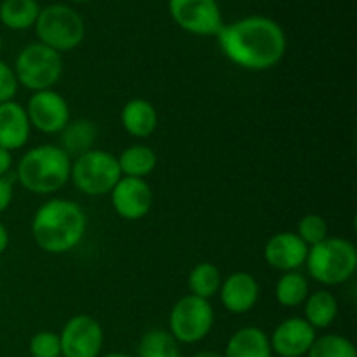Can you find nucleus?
Instances as JSON below:
<instances>
[{
    "label": "nucleus",
    "instance_id": "1",
    "mask_svg": "<svg viewBox=\"0 0 357 357\" xmlns=\"http://www.w3.org/2000/svg\"><path fill=\"white\" fill-rule=\"evenodd\" d=\"M216 37L223 56L236 66L250 72L274 68L288 49L281 24L265 16H248L223 24Z\"/></svg>",
    "mask_w": 357,
    "mask_h": 357
},
{
    "label": "nucleus",
    "instance_id": "2",
    "mask_svg": "<svg viewBox=\"0 0 357 357\" xmlns=\"http://www.w3.org/2000/svg\"><path fill=\"white\" fill-rule=\"evenodd\" d=\"M87 230V215L79 202L51 197L31 218V237L44 253L65 255L82 243Z\"/></svg>",
    "mask_w": 357,
    "mask_h": 357
},
{
    "label": "nucleus",
    "instance_id": "3",
    "mask_svg": "<svg viewBox=\"0 0 357 357\" xmlns=\"http://www.w3.org/2000/svg\"><path fill=\"white\" fill-rule=\"evenodd\" d=\"M72 157L59 145L45 143L26 150L14 166L16 181L35 195L58 194L68 185Z\"/></svg>",
    "mask_w": 357,
    "mask_h": 357
},
{
    "label": "nucleus",
    "instance_id": "4",
    "mask_svg": "<svg viewBox=\"0 0 357 357\" xmlns=\"http://www.w3.org/2000/svg\"><path fill=\"white\" fill-rule=\"evenodd\" d=\"M305 267L307 274L321 286H340L354 278L357 250L349 239L330 236L309 248Z\"/></svg>",
    "mask_w": 357,
    "mask_h": 357
},
{
    "label": "nucleus",
    "instance_id": "5",
    "mask_svg": "<svg viewBox=\"0 0 357 357\" xmlns=\"http://www.w3.org/2000/svg\"><path fill=\"white\" fill-rule=\"evenodd\" d=\"M63 68V56L40 42L21 49L13 66L17 84L31 93L54 89L56 84L61 80Z\"/></svg>",
    "mask_w": 357,
    "mask_h": 357
},
{
    "label": "nucleus",
    "instance_id": "6",
    "mask_svg": "<svg viewBox=\"0 0 357 357\" xmlns=\"http://www.w3.org/2000/svg\"><path fill=\"white\" fill-rule=\"evenodd\" d=\"M121 178L117 155L107 150L93 149L72 160L70 181L80 194L89 197L110 195Z\"/></svg>",
    "mask_w": 357,
    "mask_h": 357
},
{
    "label": "nucleus",
    "instance_id": "7",
    "mask_svg": "<svg viewBox=\"0 0 357 357\" xmlns=\"http://www.w3.org/2000/svg\"><path fill=\"white\" fill-rule=\"evenodd\" d=\"M35 31L40 44L63 54L82 44L86 24L75 9L63 3H52L40 9L35 21Z\"/></svg>",
    "mask_w": 357,
    "mask_h": 357
},
{
    "label": "nucleus",
    "instance_id": "8",
    "mask_svg": "<svg viewBox=\"0 0 357 357\" xmlns=\"http://www.w3.org/2000/svg\"><path fill=\"white\" fill-rule=\"evenodd\" d=\"M167 326V331L178 344H199L215 326V309L209 300L188 293L171 307Z\"/></svg>",
    "mask_w": 357,
    "mask_h": 357
},
{
    "label": "nucleus",
    "instance_id": "9",
    "mask_svg": "<svg viewBox=\"0 0 357 357\" xmlns=\"http://www.w3.org/2000/svg\"><path fill=\"white\" fill-rule=\"evenodd\" d=\"M58 335L61 357H100L103 352V326L89 314L72 316Z\"/></svg>",
    "mask_w": 357,
    "mask_h": 357
},
{
    "label": "nucleus",
    "instance_id": "10",
    "mask_svg": "<svg viewBox=\"0 0 357 357\" xmlns=\"http://www.w3.org/2000/svg\"><path fill=\"white\" fill-rule=\"evenodd\" d=\"M169 14L181 30L201 37H216L223 28L216 0H169Z\"/></svg>",
    "mask_w": 357,
    "mask_h": 357
},
{
    "label": "nucleus",
    "instance_id": "11",
    "mask_svg": "<svg viewBox=\"0 0 357 357\" xmlns=\"http://www.w3.org/2000/svg\"><path fill=\"white\" fill-rule=\"evenodd\" d=\"M24 110L31 129L42 135H59L72 121L68 101L54 89L37 91L31 94Z\"/></svg>",
    "mask_w": 357,
    "mask_h": 357
},
{
    "label": "nucleus",
    "instance_id": "12",
    "mask_svg": "<svg viewBox=\"0 0 357 357\" xmlns=\"http://www.w3.org/2000/svg\"><path fill=\"white\" fill-rule=\"evenodd\" d=\"M114 211L128 222L145 218L153 204V192L149 181L142 178L122 176L110 192Z\"/></svg>",
    "mask_w": 357,
    "mask_h": 357
},
{
    "label": "nucleus",
    "instance_id": "13",
    "mask_svg": "<svg viewBox=\"0 0 357 357\" xmlns=\"http://www.w3.org/2000/svg\"><path fill=\"white\" fill-rule=\"evenodd\" d=\"M317 331L303 317H288L275 326L268 337L272 352L279 357H303L309 354Z\"/></svg>",
    "mask_w": 357,
    "mask_h": 357
},
{
    "label": "nucleus",
    "instance_id": "14",
    "mask_svg": "<svg viewBox=\"0 0 357 357\" xmlns=\"http://www.w3.org/2000/svg\"><path fill=\"white\" fill-rule=\"evenodd\" d=\"M218 295L227 312L241 316L257 307L260 300V284L253 274L237 271L223 279Z\"/></svg>",
    "mask_w": 357,
    "mask_h": 357
},
{
    "label": "nucleus",
    "instance_id": "15",
    "mask_svg": "<svg viewBox=\"0 0 357 357\" xmlns=\"http://www.w3.org/2000/svg\"><path fill=\"white\" fill-rule=\"evenodd\" d=\"M309 246L295 232H278L265 243L264 258L279 272L300 271L305 265Z\"/></svg>",
    "mask_w": 357,
    "mask_h": 357
},
{
    "label": "nucleus",
    "instance_id": "16",
    "mask_svg": "<svg viewBox=\"0 0 357 357\" xmlns=\"http://www.w3.org/2000/svg\"><path fill=\"white\" fill-rule=\"evenodd\" d=\"M31 135V126L26 110L16 100L0 105V146L16 152L26 146Z\"/></svg>",
    "mask_w": 357,
    "mask_h": 357
},
{
    "label": "nucleus",
    "instance_id": "17",
    "mask_svg": "<svg viewBox=\"0 0 357 357\" xmlns=\"http://www.w3.org/2000/svg\"><path fill=\"white\" fill-rule=\"evenodd\" d=\"M121 124L129 136L145 139L155 132L159 126V114L149 100L132 98L122 107Z\"/></svg>",
    "mask_w": 357,
    "mask_h": 357
},
{
    "label": "nucleus",
    "instance_id": "18",
    "mask_svg": "<svg viewBox=\"0 0 357 357\" xmlns=\"http://www.w3.org/2000/svg\"><path fill=\"white\" fill-rule=\"evenodd\" d=\"M223 357H274L268 335L258 326L239 328L225 345Z\"/></svg>",
    "mask_w": 357,
    "mask_h": 357
},
{
    "label": "nucleus",
    "instance_id": "19",
    "mask_svg": "<svg viewBox=\"0 0 357 357\" xmlns=\"http://www.w3.org/2000/svg\"><path fill=\"white\" fill-rule=\"evenodd\" d=\"M303 319L314 328V330H326L335 323L338 316V300L330 289H317L309 293L303 302Z\"/></svg>",
    "mask_w": 357,
    "mask_h": 357
},
{
    "label": "nucleus",
    "instance_id": "20",
    "mask_svg": "<svg viewBox=\"0 0 357 357\" xmlns=\"http://www.w3.org/2000/svg\"><path fill=\"white\" fill-rule=\"evenodd\" d=\"M157 160L159 159H157L155 150L149 145H143V143L129 145L117 155L122 176L142 178V180H145L155 171Z\"/></svg>",
    "mask_w": 357,
    "mask_h": 357
},
{
    "label": "nucleus",
    "instance_id": "21",
    "mask_svg": "<svg viewBox=\"0 0 357 357\" xmlns=\"http://www.w3.org/2000/svg\"><path fill=\"white\" fill-rule=\"evenodd\" d=\"M96 138L98 129L93 121L75 119V121H70L66 128L59 132V146L70 157H79L94 149Z\"/></svg>",
    "mask_w": 357,
    "mask_h": 357
},
{
    "label": "nucleus",
    "instance_id": "22",
    "mask_svg": "<svg viewBox=\"0 0 357 357\" xmlns=\"http://www.w3.org/2000/svg\"><path fill=\"white\" fill-rule=\"evenodd\" d=\"M40 6L37 0H3L0 3V23L9 30H28L35 26Z\"/></svg>",
    "mask_w": 357,
    "mask_h": 357
},
{
    "label": "nucleus",
    "instance_id": "23",
    "mask_svg": "<svg viewBox=\"0 0 357 357\" xmlns=\"http://www.w3.org/2000/svg\"><path fill=\"white\" fill-rule=\"evenodd\" d=\"M310 293L309 279L300 271L282 272L275 282V300L284 309H295L303 305Z\"/></svg>",
    "mask_w": 357,
    "mask_h": 357
},
{
    "label": "nucleus",
    "instance_id": "24",
    "mask_svg": "<svg viewBox=\"0 0 357 357\" xmlns=\"http://www.w3.org/2000/svg\"><path fill=\"white\" fill-rule=\"evenodd\" d=\"M222 272L211 261H201L190 271L187 279L190 295L199 296V298L209 300L218 295L220 286H222Z\"/></svg>",
    "mask_w": 357,
    "mask_h": 357
},
{
    "label": "nucleus",
    "instance_id": "25",
    "mask_svg": "<svg viewBox=\"0 0 357 357\" xmlns=\"http://www.w3.org/2000/svg\"><path fill=\"white\" fill-rule=\"evenodd\" d=\"M136 357H183V354L180 351V344L169 331L155 328L139 338Z\"/></svg>",
    "mask_w": 357,
    "mask_h": 357
},
{
    "label": "nucleus",
    "instance_id": "26",
    "mask_svg": "<svg viewBox=\"0 0 357 357\" xmlns=\"http://www.w3.org/2000/svg\"><path fill=\"white\" fill-rule=\"evenodd\" d=\"M307 357H357V349L344 335L328 333L316 337Z\"/></svg>",
    "mask_w": 357,
    "mask_h": 357
},
{
    "label": "nucleus",
    "instance_id": "27",
    "mask_svg": "<svg viewBox=\"0 0 357 357\" xmlns=\"http://www.w3.org/2000/svg\"><path fill=\"white\" fill-rule=\"evenodd\" d=\"M295 234L307 246L312 248L330 237V227H328V222L324 216L317 215V213H309V215L300 218Z\"/></svg>",
    "mask_w": 357,
    "mask_h": 357
},
{
    "label": "nucleus",
    "instance_id": "28",
    "mask_svg": "<svg viewBox=\"0 0 357 357\" xmlns=\"http://www.w3.org/2000/svg\"><path fill=\"white\" fill-rule=\"evenodd\" d=\"M31 357H61V342L54 331H38L30 338Z\"/></svg>",
    "mask_w": 357,
    "mask_h": 357
},
{
    "label": "nucleus",
    "instance_id": "29",
    "mask_svg": "<svg viewBox=\"0 0 357 357\" xmlns=\"http://www.w3.org/2000/svg\"><path fill=\"white\" fill-rule=\"evenodd\" d=\"M17 89H20V84L14 75L13 66L0 59V105L13 101L16 98Z\"/></svg>",
    "mask_w": 357,
    "mask_h": 357
},
{
    "label": "nucleus",
    "instance_id": "30",
    "mask_svg": "<svg viewBox=\"0 0 357 357\" xmlns=\"http://www.w3.org/2000/svg\"><path fill=\"white\" fill-rule=\"evenodd\" d=\"M14 199V181L9 176L0 178V216L10 208Z\"/></svg>",
    "mask_w": 357,
    "mask_h": 357
},
{
    "label": "nucleus",
    "instance_id": "31",
    "mask_svg": "<svg viewBox=\"0 0 357 357\" xmlns=\"http://www.w3.org/2000/svg\"><path fill=\"white\" fill-rule=\"evenodd\" d=\"M13 169H14L13 152H9V150H6L0 146V178L9 176L10 171Z\"/></svg>",
    "mask_w": 357,
    "mask_h": 357
},
{
    "label": "nucleus",
    "instance_id": "32",
    "mask_svg": "<svg viewBox=\"0 0 357 357\" xmlns=\"http://www.w3.org/2000/svg\"><path fill=\"white\" fill-rule=\"evenodd\" d=\"M9 241H10L9 230H7V227L0 222V255H3L7 251V248H9Z\"/></svg>",
    "mask_w": 357,
    "mask_h": 357
},
{
    "label": "nucleus",
    "instance_id": "33",
    "mask_svg": "<svg viewBox=\"0 0 357 357\" xmlns=\"http://www.w3.org/2000/svg\"><path fill=\"white\" fill-rule=\"evenodd\" d=\"M192 357H223V354H220V352H216V351H201Z\"/></svg>",
    "mask_w": 357,
    "mask_h": 357
},
{
    "label": "nucleus",
    "instance_id": "34",
    "mask_svg": "<svg viewBox=\"0 0 357 357\" xmlns=\"http://www.w3.org/2000/svg\"><path fill=\"white\" fill-rule=\"evenodd\" d=\"M100 357H136V356L128 354V352H107V354H101Z\"/></svg>",
    "mask_w": 357,
    "mask_h": 357
},
{
    "label": "nucleus",
    "instance_id": "35",
    "mask_svg": "<svg viewBox=\"0 0 357 357\" xmlns=\"http://www.w3.org/2000/svg\"><path fill=\"white\" fill-rule=\"evenodd\" d=\"M72 2H79V3H82V2H89V0H72Z\"/></svg>",
    "mask_w": 357,
    "mask_h": 357
},
{
    "label": "nucleus",
    "instance_id": "36",
    "mask_svg": "<svg viewBox=\"0 0 357 357\" xmlns=\"http://www.w3.org/2000/svg\"><path fill=\"white\" fill-rule=\"evenodd\" d=\"M0 51H2V37H0Z\"/></svg>",
    "mask_w": 357,
    "mask_h": 357
}]
</instances>
